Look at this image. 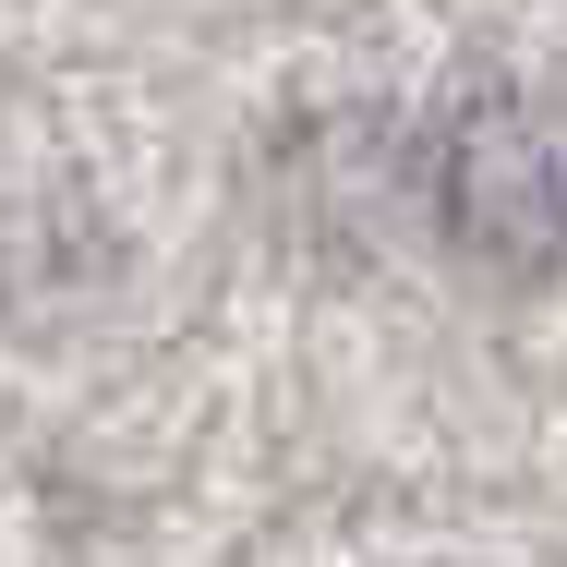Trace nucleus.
Returning <instances> with one entry per match:
<instances>
[{
	"mask_svg": "<svg viewBox=\"0 0 567 567\" xmlns=\"http://www.w3.org/2000/svg\"><path fill=\"white\" fill-rule=\"evenodd\" d=\"M435 194H447L458 254H483L507 278L567 266V110L556 97H471Z\"/></svg>",
	"mask_w": 567,
	"mask_h": 567,
	"instance_id": "nucleus-1",
	"label": "nucleus"
}]
</instances>
